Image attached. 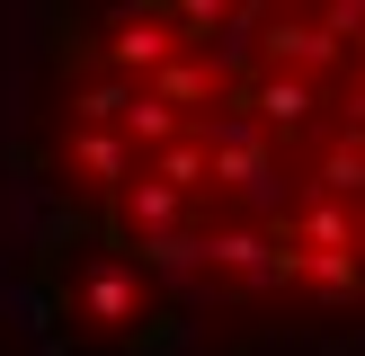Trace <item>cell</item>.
Here are the masks:
<instances>
[{
	"label": "cell",
	"mask_w": 365,
	"mask_h": 356,
	"mask_svg": "<svg viewBox=\"0 0 365 356\" xmlns=\"http://www.w3.org/2000/svg\"><path fill=\"white\" fill-rule=\"evenodd\" d=\"M170 53H178V36H170L160 9H116L107 18V80H152Z\"/></svg>",
	"instance_id": "obj_1"
},
{
	"label": "cell",
	"mask_w": 365,
	"mask_h": 356,
	"mask_svg": "<svg viewBox=\"0 0 365 356\" xmlns=\"http://www.w3.org/2000/svg\"><path fill=\"white\" fill-rule=\"evenodd\" d=\"M143 89H152V98H160V107H170V116H178V107L214 98V63H196V53H170V63H160V71H152V80H143Z\"/></svg>",
	"instance_id": "obj_2"
},
{
	"label": "cell",
	"mask_w": 365,
	"mask_h": 356,
	"mask_svg": "<svg viewBox=\"0 0 365 356\" xmlns=\"http://www.w3.org/2000/svg\"><path fill=\"white\" fill-rule=\"evenodd\" d=\"M259 27H267V53H277V63H330V36H321V18H277V9H267L259 18Z\"/></svg>",
	"instance_id": "obj_3"
},
{
	"label": "cell",
	"mask_w": 365,
	"mask_h": 356,
	"mask_svg": "<svg viewBox=\"0 0 365 356\" xmlns=\"http://www.w3.org/2000/svg\"><path fill=\"white\" fill-rule=\"evenodd\" d=\"M250 107H259V125H277V134H294V125L312 116V89H303L294 71H277V80H259V89H250Z\"/></svg>",
	"instance_id": "obj_4"
},
{
	"label": "cell",
	"mask_w": 365,
	"mask_h": 356,
	"mask_svg": "<svg viewBox=\"0 0 365 356\" xmlns=\"http://www.w3.org/2000/svg\"><path fill=\"white\" fill-rule=\"evenodd\" d=\"M116 125H125V142H178V116H170V107H160L152 98V89H125V107H116Z\"/></svg>",
	"instance_id": "obj_5"
},
{
	"label": "cell",
	"mask_w": 365,
	"mask_h": 356,
	"mask_svg": "<svg viewBox=\"0 0 365 356\" xmlns=\"http://www.w3.org/2000/svg\"><path fill=\"white\" fill-rule=\"evenodd\" d=\"M143 178H160V187H170V196H187L196 178H205V142H196V134L160 142V160H152V169H143Z\"/></svg>",
	"instance_id": "obj_6"
},
{
	"label": "cell",
	"mask_w": 365,
	"mask_h": 356,
	"mask_svg": "<svg viewBox=\"0 0 365 356\" xmlns=\"http://www.w3.org/2000/svg\"><path fill=\"white\" fill-rule=\"evenodd\" d=\"M81 312H89V320H134V312H143V285H134V276H116V267H107V276H89V294H81Z\"/></svg>",
	"instance_id": "obj_7"
},
{
	"label": "cell",
	"mask_w": 365,
	"mask_h": 356,
	"mask_svg": "<svg viewBox=\"0 0 365 356\" xmlns=\"http://www.w3.org/2000/svg\"><path fill=\"white\" fill-rule=\"evenodd\" d=\"M178 205H187V196H170L160 178H134V187H125V214H134V223L152 231V241H160V231L178 223Z\"/></svg>",
	"instance_id": "obj_8"
},
{
	"label": "cell",
	"mask_w": 365,
	"mask_h": 356,
	"mask_svg": "<svg viewBox=\"0 0 365 356\" xmlns=\"http://www.w3.org/2000/svg\"><path fill=\"white\" fill-rule=\"evenodd\" d=\"M71 160H81L89 178H125V169H134V152H125V134H71Z\"/></svg>",
	"instance_id": "obj_9"
},
{
	"label": "cell",
	"mask_w": 365,
	"mask_h": 356,
	"mask_svg": "<svg viewBox=\"0 0 365 356\" xmlns=\"http://www.w3.org/2000/svg\"><path fill=\"white\" fill-rule=\"evenodd\" d=\"M294 276H312V285H321V294H356V285H365V267L348 258V249H312V258H303V267H294Z\"/></svg>",
	"instance_id": "obj_10"
},
{
	"label": "cell",
	"mask_w": 365,
	"mask_h": 356,
	"mask_svg": "<svg viewBox=\"0 0 365 356\" xmlns=\"http://www.w3.org/2000/svg\"><path fill=\"white\" fill-rule=\"evenodd\" d=\"M303 241H312V249H348V241H356L348 205H312V214H303Z\"/></svg>",
	"instance_id": "obj_11"
},
{
	"label": "cell",
	"mask_w": 365,
	"mask_h": 356,
	"mask_svg": "<svg viewBox=\"0 0 365 356\" xmlns=\"http://www.w3.org/2000/svg\"><path fill=\"white\" fill-rule=\"evenodd\" d=\"M321 187H339V196H356V187H365V142H339V152L321 160Z\"/></svg>",
	"instance_id": "obj_12"
},
{
	"label": "cell",
	"mask_w": 365,
	"mask_h": 356,
	"mask_svg": "<svg viewBox=\"0 0 365 356\" xmlns=\"http://www.w3.org/2000/svg\"><path fill=\"white\" fill-rule=\"evenodd\" d=\"M356 116H365V107H356Z\"/></svg>",
	"instance_id": "obj_13"
}]
</instances>
